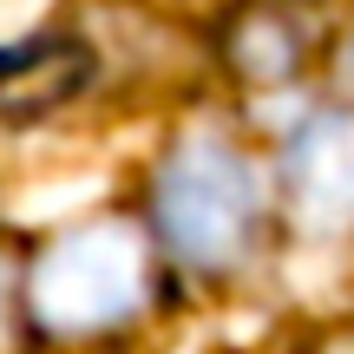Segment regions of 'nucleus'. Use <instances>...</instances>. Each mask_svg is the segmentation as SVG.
I'll return each instance as SVG.
<instances>
[{
  "label": "nucleus",
  "instance_id": "1",
  "mask_svg": "<svg viewBox=\"0 0 354 354\" xmlns=\"http://www.w3.org/2000/svg\"><path fill=\"white\" fill-rule=\"evenodd\" d=\"M263 223V177L250 151L216 131H190L165 151L151 177V230L184 269H230L256 243Z\"/></svg>",
  "mask_w": 354,
  "mask_h": 354
},
{
  "label": "nucleus",
  "instance_id": "2",
  "mask_svg": "<svg viewBox=\"0 0 354 354\" xmlns=\"http://www.w3.org/2000/svg\"><path fill=\"white\" fill-rule=\"evenodd\" d=\"M151 295V250L131 216H86L26 263V315L39 335H105Z\"/></svg>",
  "mask_w": 354,
  "mask_h": 354
},
{
  "label": "nucleus",
  "instance_id": "3",
  "mask_svg": "<svg viewBox=\"0 0 354 354\" xmlns=\"http://www.w3.org/2000/svg\"><path fill=\"white\" fill-rule=\"evenodd\" d=\"M282 210L308 236L354 230V105H322L282 145Z\"/></svg>",
  "mask_w": 354,
  "mask_h": 354
},
{
  "label": "nucleus",
  "instance_id": "4",
  "mask_svg": "<svg viewBox=\"0 0 354 354\" xmlns=\"http://www.w3.org/2000/svg\"><path fill=\"white\" fill-rule=\"evenodd\" d=\"M315 46H322L315 0H236L216 26V59L250 92L295 86L315 59Z\"/></svg>",
  "mask_w": 354,
  "mask_h": 354
},
{
  "label": "nucleus",
  "instance_id": "5",
  "mask_svg": "<svg viewBox=\"0 0 354 354\" xmlns=\"http://www.w3.org/2000/svg\"><path fill=\"white\" fill-rule=\"evenodd\" d=\"M99 79V53L79 26H46L0 46V125H46Z\"/></svg>",
  "mask_w": 354,
  "mask_h": 354
},
{
  "label": "nucleus",
  "instance_id": "6",
  "mask_svg": "<svg viewBox=\"0 0 354 354\" xmlns=\"http://www.w3.org/2000/svg\"><path fill=\"white\" fill-rule=\"evenodd\" d=\"M26 263L13 243H0V354H20V335H26Z\"/></svg>",
  "mask_w": 354,
  "mask_h": 354
},
{
  "label": "nucleus",
  "instance_id": "7",
  "mask_svg": "<svg viewBox=\"0 0 354 354\" xmlns=\"http://www.w3.org/2000/svg\"><path fill=\"white\" fill-rule=\"evenodd\" d=\"M348 53H354V39H348Z\"/></svg>",
  "mask_w": 354,
  "mask_h": 354
}]
</instances>
